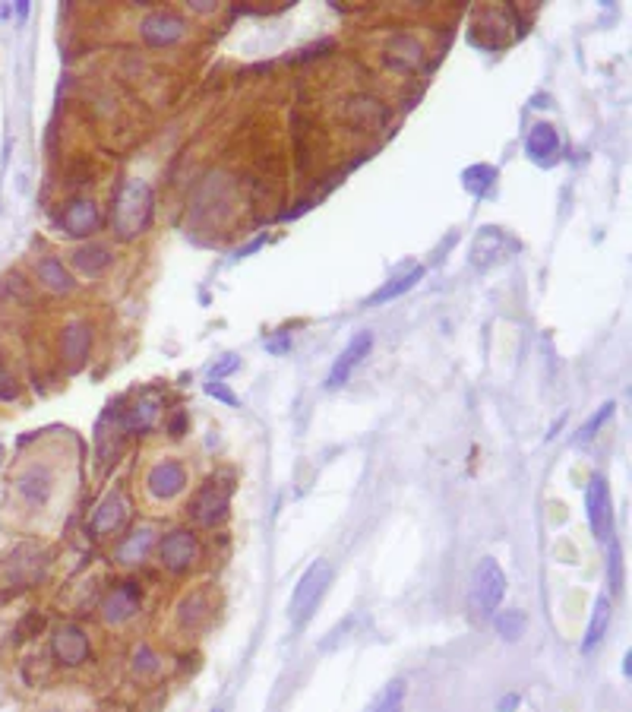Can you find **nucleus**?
Listing matches in <instances>:
<instances>
[{"label": "nucleus", "mask_w": 632, "mask_h": 712, "mask_svg": "<svg viewBox=\"0 0 632 712\" xmlns=\"http://www.w3.org/2000/svg\"><path fill=\"white\" fill-rule=\"evenodd\" d=\"M140 611V589L133 583H121L111 589V596L104 598L102 605V615L108 624H123Z\"/></svg>", "instance_id": "ddd939ff"}, {"label": "nucleus", "mask_w": 632, "mask_h": 712, "mask_svg": "<svg viewBox=\"0 0 632 712\" xmlns=\"http://www.w3.org/2000/svg\"><path fill=\"white\" fill-rule=\"evenodd\" d=\"M39 278L48 285V288H54V292H70V288H73V278L67 276L64 263H60V260H54V257H45L39 263Z\"/></svg>", "instance_id": "393cba45"}, {"label": "nucleus", "mask_w": 632, "mask_h": 712, "mask_svg": "<svg viewBox=\"0 0 632 712\" xmlns=\"http://www.w3.org/2000/svg\"><path fill=\"white\" fill-rule=\"evenodd\" d=\"M613 408H617V406H613V402H604V406L598 408V415H591V418H588L585 424H582L579 431H575V437H573V443H575V447H579V443H585V441H591V437L598 434V431H600V424H604V421L613 415Z\"/></svg>", "instance_id": "bb28decb"}, {"label": "nucleus", "mask_w": 632, "mask_h": 712, "mask_svg": "<svg viewBox=\"0 0 632 712\" xmlns=\"http://www.w3.org/2000/svg\"><path fill=\"white\" fill-rule=\"evenodd\" d=\"M95 225H98V209L89 200L67 203L64 213H60V228L67 234H73V238H83V234L95 232Z\"/></svg>", "instance_id": "4468645a"}, {"label": "nucleus", "mask_w": 632, "mask_h": 712, "mask_svg": "<svg viewBox=\"0 0 632 712\" xmlns=\"http://www.w3.org/2000/svg\"><path fill=\"white\" fill-rule=\"evenodd\" d=\"M215 712H221V709H215Z\"/></svg>", "instance_id": "f704fd0d"}, {"label": "nucleus", "mask_w": 632, "mask_h": 712, "mask_svg": "<svg viewBox=\"0 0 632 712\" xmlns=\"http://www.w3.org/2000/svg\"><path fill=\"white\" fill-rule=\"evenodd\" d=\"M424 278V266H411V269L405 272V276H399V278H389L386 285H383L380 292H374L370 295V301L367 305H386V301H393V298H399V295H405V292H411L414 285Z\"/></svg>", "instance_id": "6ab92c4d"}, {"label": "nucleus", "mask_w": 632, "mask_h": 712, "mask_svg": "<svg viewBox=\"0 0 632 712\" xmlns=\"http://www.w3.org/2000/svg\"><path fill=\"white\" fill-rule=\"evenodd\" d=\"M51 649H54V659H58L60 665L77 668L89 659V636H86V630L77 627V624H60V627L54 630Z\"/></svg>", "instance_id": "1a4fd4ad"}, {"label": "nucleus", "mask_w": 632, "mask_h": 712, "mask_svg": "<svg viewBox=\"0 0 632 712\" xmlns=\"http://www.w3.org/2000/svg\"><path fill=\"white\" fill-rule=\"evenodd\" d=\"M228 504H231V485L212 479L196 491L194 507H190V516H194L200 525H215L228 513Z\"/></svg>", "instance_id": "423d86ee"}, {"label": "nucleus", "mask_w": 632, "mask_h": 712, "mask_svg": "<svg viewBox=\"0 0 632 712\" xmlns=\"http://www.w3.org/2000/svg\"><path fill=\"white\" fill-rule=\"evenodd\" d=\"M503 244H506V238L500 228H484V232L474 238V247H471V263L478 266V269H484L487 263H493V260L500 257V247Z\"/></svg>", "instance_id": "a211bd4d"}, {"label": "nucleus", "mask_w": 632, "mask_h": 712, "mask_svg": "<svg viewBox=\"0 0 632 712\" xmlns=\"http://www.w3.org/2000/svg\"><path fill=\"white\" fill-rule=\"evenodd\" d=\"M493 181H497V171L491 169V165H474V169L465 171V187L471 190V194H491L493 190Z\"/></svg>", "instance_id": "a878e982"}, {"label": "nucleus", "mask_w": 632, "mask_h": 712, "mask_svg": "<svg viewBox=\"0 0 632 712\" xmlns=\"http://www.w3.org/2000/svg\"><path fill=\"white\" fill-rule=\"evenodd\" d=\"M73 263H77L83 272H89V276H98L102 269H108L111 251H108V247H102V244H89V247H83V251L73 253Z\"/></svg>", "instance_id": "5701e85b"}, {"label": "nucleus", "mask_w": 632, "mask_h": 712, "mask_svg": "<svg viewBox=\"0 0 632 712\" xmlns=\"http://www.w3.org/2000/svg\"><path fill=\"white\" fill-rule=\"evenodd\" d=\"M519 703H522V697H519V693H506V697L500 699L497 709H500V712H516V709H519Z\"/></svg>", "instance_id": "2f4dec72"}, {"label": "nucleus", "mask_w": 632, "mask_h": 712, "mask_svg": "<svg viewBox=\"0 0 632 712\" xmlns=\"http://www.w3.org/2000/svg\"><path fill=\"white\" fill-rule=\"evenodd\" d=\"M525 152L535 159L537 165H550L554 156L560 152V136L550 123H535L528 133V142H525Z\"/></svg>", "instance_id": "2eb2a0df"}, {"label": "nucleus", "mask_w": 632, "mask_h": 712, "mask_svg": "<svg viewBox=\"0 0 632 712\" xmlns=\"http://www.w3.org/2000/svg\"><path fill=\"white\" fill-rule=\"evenodd\" d=\"M405 693H408L405 680H402V678L389 680V684L383 687V690L376 693L374 699H370L364 712H405Z\"/></svg>", "instance_id": "aec40b11"}, {"label": "nucleus", "mask_w": 632, "mask_h": 712, "mask_svg": "<svg viewBox=\"0 0 632 712\" xmlns=\"http://www.w3.org/2000/svg\"><path fill=\"white\" fill-rule=\"evenodd\" d=\"M610 615H613V605L607 596L594 598V611L588 617V630H585V640H582V653H591L600 640H604L607 627H610Z\"/></svg>", "instance_id": "dca6fc26"}, {"label": "nucleus", "mask_w": 632, "mask_h": 712, "mask_svg": "<svg viewBox=\"0 0 632 712\" xmlns=\"http://www.w3.org/2000/svg\"><path fill=\"white\" fill-rule=\"evenodd\" d=\"M20 396V387H16V377L7 364H0V402H14Z\"/></svg>", "instance_id": "cd10ccee"}, {"label": "nucleus", "mask_w": 632, "mask_h": 712, "mask_svg": "<svg viewBox=\"0 0 632 712\" xmlns=\"http://www.w3.org/2000/svg\"><path fill=\"white\" fill-rule=\"evenodd\" d=\"M0 456H4V447H0Z\"/></svg>", "instance_id": "72a5a7b5"}, {"label": "nucleus", "mask_w": 632, "mask_h": 712, "mask_svg": "<svg viewBox=\"0 0 632 712\" xmlns=\"http://www.w3.org/2000/svg\"><path fill=\"white\" fill-rule=\"evenodd\" d=\"M184 424H187V415H175V421H171V437H181L184 434Z\"/></svg>", "instance_id": "473e14b6"}, {"label": "nucleus", "mask_w": 632, "mask_h": 712, "mask_svg": "<svg viewBox=\"0 0 632 712\" xmlns=\"http://www.w3.org/2000/svg\"><path fill=\"white\" fill-rule=\"evenodd\" d=\"M585 510H588V525H591L594 538L610 544V538H613V500H610V488H607L604 475H594V479L588 481Z\"/></svg>", "instance_id": "20e7f679"}, {"label": "nucleus", "mask_w": 632, "mask_h": 712, "mask_svg": "<svg viewBox=\"0 0 632 712\" xmlns=\"http://www.w3.org/2000/svg\"><path fill=\"white\" fill-rule=\"evenodd\" d=\"M54 488V475L48 466H29L26 472H20L16 479V497L29 507V510H39V507L48 504Z\"/></svg>", "instance_id": "9d476101"}, {"label": "nucleus", "mask_w": 632, "mask_h": 712, "mask_svg": "<svg viewBox=\"0 0 632 712\" xmlns=\"http://www.w3.org/2000/svg\"><path fill=\"white\" fill-rule=\"evenodd\" d=\"M155 418H158V402L142 399V402H136L127 415H123V427H127L130 434H146L149 427L155 424Z\"/></svg>", "instance_id": "4be33fe9"}, {"label": "nucleus", "mask_w": 632, "mask_h": 712, "mask_svg": "<svg viewBox=\"0 0 632 712\" xmlns=\"http://www.w3.org/2000/svg\"><path fill=\"white\" fill-rule=\"evenodd\" d=\"M506 598V573L500 567V561L484 557L474 570V580H471V608L478 615H493V611L503 605Z\"/></svg>", "instance_id": "7ed1b4c3"}, {"label": "nucleus", "mask_w": 632, "mask_h": 712, "mask_svg": "<svg viewBox=\"0 0 632 712\" xmlns=\"http://www.w3.org/2000/svg\"><path fill=\"white\" fill-rule=\"evenodd\" d=\"M184 488H187V469L177 460H162L149 469L146 491L152 494L155 500H175Z\"/></svg>", "instance_id": "0eeeda50"}, {"label": "nucleus", "mask_w": 632, "mask_h": 712, "mask_svg": "<svg viewBox=\"0 0 632 712\" xmlns=\"http://www.w3.org/2000/svg\"><path fill=\"white\" fill-rule=\"evenodd\" d=\"M330 583H332V563L330 561H316L303 570V577L297 580L294 592H291V602H288V621L294 624V627H303V624L313 617L316 605L323 602Z\"/></svg>", "instance_id": "f03ea898"}, {"label": "nucleus", "mask_w": 632, "mask_h": 712, "mask_svg": "<svg viewBox=\"0 0 632 712\" xmlns=\"http://www.w3.org/2000/svg\"><path fill=\"white\" fill-rule=\"evenodd\" d=\"M149 219H152V187L140 178L123 181L114 206H111V228L117 232V238L133 241L136 234L146 232Z\"/></svg>", "instance_id": "f257e3e1"}, {"label": "nucleus", "mask_w": 632, "mask_h": 712, "mask_svg": "<svg viewBox=\"0 0 632 712\" xmlns=\"http://www.w3.org/2000/svg\"><path fill=\"white\" fill-rule=\"evenodd\" d=\"M184 20L177 14H171V10H158V14L146 16L140 26L142 39H146V45L152 48H165V45H175L177 39L184 35Z\"/></svg>", "instance_id": "9b49d317"}, {"label": "nucleus", "mask_w": 632, "mask_h": 712, "mask_svg": "<svg viewBox=\"0 0 632 712\" xmlns=\"http://www.w3.org/2000/svg\"><path fill=\"white\" fill-rule=\"evenodd\" d=\"M238 364H240V361H238V358H234V355H225V361H219V364H215V368H212V380H221V377H225V374H231V370L238 368Z\"/></svg>", "instance_id": "7c9ffc66"}, {"label": "nucleus", "mask_w": 632, "mask_h": 712, "mask_svg": "<svg viewBox=\"0 0 632 712\" xmlns=\"http://www.w3.org/2000/svg\"><path fill=\"white\" fill-rule=\"evenodd\" d=\"M158 557H162V567H168L171 573H187L200 561V542L190 529H175L162 538Z\"/></svg>", "instance_id": "39448f33"}, {"label": "nucleus", "mask_w": 632, "mask_h": 712, "mask_svg": "<svg viewBox=\"0 0 632 712\" xmlns=\"http://www.w3.org/2000/svg\"><path fill=\"white\" fill-rule=\"evenodd\" d=\"M149 544H152V525H142V529H136L133 535L123 538V544H121V561L123 563H140L142 557H146Z\"/></svg>", "instance_id": "b1692460"}, {"label": "nucleus", "mask_w": 632, "mask_h": 712, "mask_svg": "<svg viewBox=\"0 0 632 712\" xmlns=\"http://www.w3.org/2000/svg\"><path fill=\"white\" fill-rule=\"evenodd\" d=\"M493 627H497V634L503 636L506 643H516V640H522L528 621H525V611H519V608H497L493 611Z\"/></svg>", "instance_id": "412c9836"}, {"label": "nucleus", "mask_w": 632, "mask_h": 712, "mask_svg": "<svg viewBox=\"0 0 632 712\" xmlns=\"http://www.w3.org/2000/svg\"><path fill=\"white\" fill-rule=\"evenodd\" d=\"M610 589H619V548L610 544Z\"/></svg>", "instance_id": "c756f323"}, {"label": "nucleus", "mask_w": 632, "mask_h": 712, "mask_svg": "<svg viewBox=\"0 0 632 712\" xmlns=\"http://www.w3.org/2000/svg\"><path fill=\"white\" fill-rule=\"evenodd\" d=\"M370 349H374V336H370V333H357V336L345 345L342 355L336 358V364L330 368V374H326V389L345 387V383L351 380V374H355L357 364L370 355Z\"/></svg>", "instance_id": "6e6552de"}, {"label": "nucleus", "mask_w": 632, "mask_h": 712, "mask_svg": "<svg viewBox=\"0 0 632 712\" xmlns=\"http://www.w3.org/2000/svg\"><path fill=\"white\" fill-rule=\"evenodd\" d=\"M123 523H127V500H123L121 494H108V497L98 504V510L92 513L89 529L95 532L98 538H104V535L121 532Z\"/></svg>", "instance_id": "f8f14e48"}, {"label": "nucleus", "mask_w": 632, "mask_h": 712, "mask_svg": "<svg viewBox=\"0 0 632 712\" xmlns=\"http://www.w3.org/2000/svg\"><path fill=\"white\" fill-rule=\"evenodd\" d=\"M206 393L215 396V399H221V402H228V406H238V396H234L231 389H228L221 380H209L206 383Z\"/></svg>", "instance_id": "c85d7f7f"}, {"label": "nucleus", "mask_w": 632, "mask_h": 712, "mask_svg": "<svg viewBox=\"0 0 632 712\" xmlns=\"http://www.w3.org/2000/svg\"><path fill=\"white\" fill-rule=\"evenodd\" d=\"M89 342H92V336H89V326H86V324H70L64 330L60 345H64V358H67V364H70L73 370H77L79 364L86 361V355H89Z\"/></svg>", "instance_id": "f3484780"}]
</instances>
